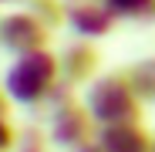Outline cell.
<instances>
[{
  "label": "cell",
  "mask_w": 155,
  "mask_h": 152,
  "mask_svg": "<svg viewBox=\"0 0 155 152\" xmlns=\"http://www.w3.org/2000/svg\"><path fill=\"white\" fill-rule=\"evenodd\" d=\"M58 78H61V58H54L51 51H34V54H24L7 71L4 88L10 98L31 105V101H41L44 95H51Z\"/></svg>",
  "instance_id": "obj_1"
},
{
  "label": "cell",
  "mask_w": 155,
  "mask_h": 152,
  "mask_svg": "<svg viewBox=\"0 0 155 152\" xmlns=\"http://www.w3.org/2000/svg\"><path fill=\"white\" fill-rule=\"evenodd\" d=\"M105 7L115 17H142L145 10L155 7V0H105Z\"/></svg>",
  "instance_id": "obj_7"
},
{
  "label": "cell",
  "mask_w": 155,
  "mask_h": 152,
  "mask_svg": "<svg viewBox=\"0 0 155 152\" xmlns=\"http://www.w3.org/2000/svg\"><path fill=\"white\" fill-rule=\"evenodd\" d=\"M98 61H101L98 47H94L91 41H78V44L64 47V54H61V74H64L68 81L78 85V81H84V78L94 74Z\"/></svg>",
  "instance_id": "obj_4"
},
{
  "label": "cell",
  "mask_w": 155,
  "mask_h": 152,
  "mask_svg": "<svg viewBox=\"0 0 155 152\" xmlns=\"http://www.w3.org/2000/svg\"><path fill=\"white\" fill-rule=\"evenodd\" d=\"M7 142H10V125L0 118V149H7Z\"/></svg>",
  "instance_id": "obj_8"
},
{
  "label": "cell",
  "mask_w": 155,
  "mask_h": 152,
  "mask_svg": "<svg viewBox=\"0 0 155 152\" xmlns=\"http://www.w3.org/2000/svg\"><path fill=\"white\" fill-rule=\"evenodd\" d=\"M128 81H132V88H135L138 98H155V61L132 64V71H128Z\"/></svg>",
  "instance_id": "obj_6"
},
{
  "label": "cell",
  "mask_w": 155,
  "mask_h": 152,
  "mask_svg": "<svg viewBox=\"0 0 155 152\" xmlns=\"http://www.w3.org/2000/svg\"><path fill=\"white\" fill-rule=\"evenodd\" d=\"M0 4H4V0H0Z\"/></svg>",
  "instance_id": "obj_9"
},
{
  "label": "cell",
  "mask_w": 155,
  "mask_h": 152,
  "mask_svg": "<svg viewBox=\"0 0 155 152\" xmlns=\"http://www.w3.org/2000/svg\"><path fill=\"white\" fill-rule=\"evenodd\" d=\"M47 41V27L41 24L37 14H7L0 20V47L17 51V54H34V51H44Z\"/></svg>",
  "instance_id": "obj_3"
},
{
  "label": "cell",
  "mask_w": 155,
  "mask_h": 152,
  "mask_svg": "<svg viewBox=\"0 0 155 152\" xmlns=\"http://www.w3.org/2000/svg\"><path fill=\"white\" fill-rule=\"evenodd\" d=\"M68 20H71V27L88 41V37L108 34L111 24H115V14H111L108 7H98V4H81V7H71Z\"/></svg>",
  "instance_id": "obj_5"
},
{
  "label": "cell",
  "mask_w": 155,
  "mask_h": 152,
  "mask_svg": "<svg viewBox=\"0 0 155 152\" xmlns=\"http://www.w3.org/2000/svg\"><path fill=\"white\" fill-rule=\"evenodd\" d=\"M88 105L105 125H132L135 115L142 112L138 95H135L132 81H128V74H115V78L108 74V78H101L88 91Z\"/></svg>",
  "instance_id": "obj_2"
}]
</instances>
